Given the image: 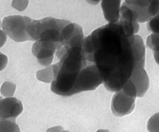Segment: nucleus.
Masks as SVG:
<instances>
[{"label":"nucleus","instance_id":"obj_14","mask_svg":"<svg viewBox=\"0 0 159 132\" xmlns=\"http://www.w3.org/2000/svg\"><path fill=\"white\" fill-rule=\"evenodd\" d=\"M36 77L40 81L50 83L54 80V71H53V65L47 66V68L38 71Z\"/></svg>","mask_w":159,"mask_h":132},{"label":"nucleus","instance_id":"obj_7","mask_svg":"<svg viewBox=\"0 0 159 132\" xmlns=\"http://www.w3.org/2000/svg\"><path fill=\"white\" fill-rule=\"evenodd\" d=\"M135 98L121 90L116 92L111 101V110L114 116L123 117L132 113L135 108Z\"/></svg>","mask_w":159,"mask_h":132},{"label":"nucleus","instance_id":"obj_27","mask_svg":"<svg viewBox=\"0 0 159 132\" xmlns=\"http://www.w3.org/2000/svg\"><path fill=\"white\" fill-rule=\"evenodd\" d=\"M62 132H70V131H65V130H63V131H62Z\"/></svg>","mask_w":159,"mask_h":132},{"label":"nucleus","instance_id":"obj_11","mask_svg":"<svg viewBox=\"0 0 159 132\" xmlns=\"http://www.w3.org/2000/svg\"><path fill=\"white\" fill-rule=\"evenodd\" d=\"M120 3L121 0H101L104 18L109 23L119 21Z\"/></svg>","mask_w":159,"mask_h":132},{"label":"nucleus","instance_id":"obj_24","mask_svg":"<svg viewBox=\"0 0 159 132\" xmlns=\"http://www.w3.org/2000/svg\"><path fill=\"white\" fill-rule=\"evenodd\" d=\"M153 55H154V58L156 61L157 63L159 65V52H153Z\"/></svg>","mask_w":159,"mask_h":132},{"label":"nucleus","instance_id":"obj_5","mask_svg":"<svg viewBox=\"0 0 159 132\" xmlns=\"http://www.w3.org/2000/svg\"><path fill=\"white\" fill-rule=\"evenodd\" d=\"M83 39V31L80 25L71 22L66 25L61 32L60 41L56 49L57 58L60 59L70 48L82 46Z\"/></svg>","mask_w":159,"mask_h":132},{"label":"nucleus","instance_id":"obj_12","mask_svg":"<svg viewBox=\"0 0 159 132\" xmlns=\"http://www.w3.org/2000/svg\"><path fill=\"white\" fill-rule=\"evenodd\" d=\"M125 1L139 14V23H144L151 19L148 13V8L153 0H125Z\"/></svg>","mask_w":159,"mask_h":132},{"label":"nucleus","instance_id":"obj_1","mask_svg":"<svg viewBox=\"0 0 159 132\" xmlns=\"http://www.w3.org/2000/svg\"><path fill=\"white\" fill-rule=\"evenodd\" d=\"M134 36L127 37L119 21L104 25L83 41L87 62L98 68L105 88L110 92L119 91L136 67Z\"/></svg>","mask_w":159,"mask_h":132},{"label":"nucleus","instance_id":"obj_29","mask_svg":"<svg viewBox=\"0 0 159 132\" xmlns=\"http://www.w3.org/2000/svg\"><path fill=\"white\" fill-rule=\"evenodd\" d=\"M3 99V98H2V97L1 96H0V101H1V100H2Z\"/></svg>","mask_w":159,"mask_h":132},{"label":"nucleus","instance_id":"obj_13","mask_svg":"<svg viewBox=\"0 0 159 132\" xmlns=\"http://www.w3.org/2000/svg\"><path fill=\"white\" fill-rule=\"evenodd\" d=\"M0 132H20L15 119H0Z\"/></svg>","mask_w":159,"mask_h":132},{"label":"nucleus","instance_id":"obj_22","mask_svg":"<svg viewBox=\"0 0 159 132\" xmlns=\"http://www.w3.org/2000/svg\"><path fill=\"white\" fill-rule=\"evenodd\" d=\"M63 131V128L61 126H55L49 128L47 130V132H62Z\"/></svg>","mask_w":159,"mask_h":132},{"label":"nucleus","instance_id":"obj_21","mask_svg":"<svg viewBox=\"0 0 159 132\" xmlns=\"http://www.w3.org/2000/svg\"><path fill=\"white\" fill-rule=\"evenodd\" d=\"M7 35L3 30L0 29V48H2L7 41Z\"/></svg>","mask_w":159,"mask_h":132},{"label":"nucleus","instance_id":"obj_6","mask_svg":"<svg viewBox=\"0 0 159 132\" xmlns=\"http://www.w3.org/2000/svg\"><path fill=\"white\" fill-rule=\"evenodd\" d=\"M103 83L102 76L96 66L88 63L82 69L74 88V94L95 90Z\"/></svg>","mask_w":159,"mask_h":132},{"label":"nucleus","instance_id":"obj_2","mask_svg":"<svg viewBox=\"0 0 159 132\" xmlns=\"http://www.w3.org/2000/svg\"><path fill=\"white\" fill-rule=\"evenodd\" d=\"M59 60L53 65L54 80L51 90L61 96L73 95L79 74L87 64L82 46L68 49Z\"/></svg>","mask_w":159,"mask_h":132},{"label":"nucleus","instance_id":"obj_4","mask_svg":"<svg viewBox=\"0 0 159 132\" xmlns=\"http://www.w3.org/2000/svg\"><path fill=\"white\" fill-rule=\"evenodd\" d=\"M32 21L27 16H10L3 20L2 27L7 36L16 42L32 41L28 33Z\"/></svg>","mask_w":159,"mask_h":132},{"label":"nucleus","instance_id":"obj_17","mask_svg":"<svg viewBox=\"0 0 159 132\" xmlns=\"http://www.w3.org/2000/svg\"><path fill=\"white\" fill-rule=\"evenodd\" d=\"M125 92L128 95H130L131 97H134V98H137V88L134 83L132 82L130 79L125 83V84L122 86V89L120 90Z\"/></svg>","mask_w":159,"mask_h":132},{"label":"nucleus","instance_id":"obj_10","mask_svg":"<svg viewBox=\"0 0 159 132\" xmlns=\"http://www.w3.org/2000/svg\"><path fill=\"white\" fill-rule=\"evenodd\" d=\"M129 79L137 88V97L142 98L146 94L149 87V79L144 66L135 67Z\"/></svg>","mask_w":159,"mask_h":132},{"label":"nucleus","instance_id":"obj_28","mask_svg":"<svg viewBox=\"0 0 159 132\" xmlns=\"http://www.w3.org/2000/svg\"><path fill=\"white\" fill-rule=\"evenodd\" d=\"M2 26V23H1V20H0V27Z\"/></svg>","mask_w":159,"mask_h":132},{"label":"nucleus","instance_id":"obj_15","mask_svg":"<svg viewBox=\"0 0 159 132\" xmlns=\"http://www.w3.org/2000/svg\"><path fill=\"white\" fill-rule=\"evenodd\" d=\"M16 86L14 83L9 81L5 82L1 87V93L5 98H12L14 95Z\"/></svg>","mask_w":159,"mask_h":132},{"label":"nucleus","instance_id":"obj_23","mask_svg":"<svg viewBox=\"0 0 159 132\" xmlns=\"http://www.w3.org/2000/svg\"><path fill=\"white\" fill-rule=\"evenodd\" d=\"M86 2L92 5H98L101 2V0H86Z\"/></svg>","mask_w":159,"mask_h":132},{"label":"nucleus","instance_id":"obj_19","mask_svg":"<svg viewBox=\"0 0 159 132\" xmlns=\"http://www.w3.org/2000/svg\"><path fill=\"white\" fill-rule=\"evenodd\" d=\"M29 5V0H13L12 6L18 11H23Z\"/></svg>","mask_w":159,"mask_h":132},{"label":"nucleus","instance_id":"obj_8","mask_svg":"<svg viewBox=\"0 0 159 132\" xmlns=\"http://www.w3.org/2000/svg\"><path fill=\"white\" fill-rule=\"evenodd\" d=\"M32 54L42 66H50L56 52V44L46 41H36L33 45Z\"/></svg>","mask_w":159,"mask_h":132},{"label":"nucleus","instance_id":"obj_3","mask_svg":"<svg viewBox=\"0 0 159 132\" xmlns=\"http://www.w3.org/2000/svg\"><path fill=\"white\" fill-rule=\"evenodd\" d=\"M70 21L54 17H45L34 20L29 25L28 33L32 41H46L56 44V49L60 41L61 32Z\"/></svg>","mask_w":159,"mask_h":132},{"label":"nucleus","instance_id":"obj_20","mask_svg":"<svg viewBox=\"0 0 159 132\" xmlns=\"http://www.w3.org/2000/svg\"><path fill=\"white\" fill-rule=\"evenodd\" d=\"M8 63V58L6 55L0 52V72L5 68Z\"/></svg>","mask_w":159,"mask_h":132},{"label":"nucleus","instance_id":"obj_25","mask_svg":"<svg viewBox=\"0 0 159 132\" xmlns=\"http://www.w3.org/2000/svg\"><path fill=\"white\" fill-rule=\"evenodd\" d=\"M97 132H110L107 130H99Z\"/></svg>","mask_w":159,"mask_h":132},{"label":"nucleus","instance_id":"obj_9","mask_svg":"<svg viewBox=\"0 0 159 132\" xmlns=\"http://www.w3.org/2000/svg\"><path fill=\"white\" fill-rule=\"evenodd\" d=\"M23 110L22 102L14 98H7L0 101V119H16Z\"/></svg>","mask_w":159,"mask_h":132},{"label":"nucleus","instance_id":"obj_16","mask_svg":"<svg viewBox=\"0 0 159 132\" xmlns=\"http://www.w3.org/2000/svg\"><path fill=\"white\" fill-rule=\"evenodd\" d=\"M147 128L149 132H159V113L154 114L150 117Z\"/></svg>","mask_w":159,"mask_h":132},{"label":"nucleus","instance_id":"obj_26","mask_svg":"<svg viewBox=\"0 0 159 132\" xmlns=\"http://www.w3.org/2000/svg\"><path fill=\"white\" fill-rule=\"evenodd\" d=\"M154 52H159V47L155 50V51H154Z\"/></svg>","mask_w":159,"mask_h":132},{"label":"nucleus","instance_id":"obj_18","mask_svg":"<svg viewBox=\"0 0 159 132\" xmlns=\"http://www.w3.org/2000/svg\"><path fill=\"white\" fill-rule=\"evenodd\" d=\"M148 29L152 34H159V15L155 16L148 22Z\"/></svg>","mask_w":159,"mask_h":132}]
</instances>
